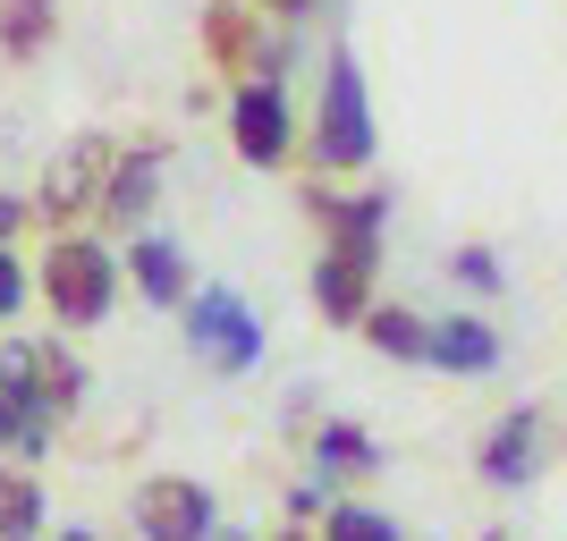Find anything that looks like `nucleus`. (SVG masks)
I'll return each mask as SVG.
<instances>
[{
  "label": "nucleus",
  "instance_id": "393cba45",
  "mask_svg": "<svg viewBox=\"0 0 567 541\" xmlns=\"http://www.w3.org/2000/svg\"><path fill=\"white\" fill-rule=\"evenodd\" d=\"M271 541H313V533H306V524H280V533H271Z\"/></svg>",
  "mask_w": 567,
  "mask_h": 541
},
{
  "label": "nucleus",
  "instance_id": "39448f33",
  "mask_svg": "<svg viewBox=\"0 0 567 541\" xmlns=\"http://www.w3.org/2000/svg\"><path fill=\"white\" fill-rule=\"evenodd\" d=\"M229 144H237V162H255V169H280L288 153H297V111H288L280 69L246 76L229 94Z\"/></svg>",
  "mask_w": 567,
  "mask_h": 541
},
{
  "label": "nucleus",
  "instance_id": "dca6fc26",
  "mask_svg": "<svg viewBox=\"0 0 567 541\" xmlns=\"http://www.w3.org/2000/svg\"><path fill=\"white\" fill-rule=\"evenodd\" d=\"M0 541H43V482L0 457Z\"/></svg>",
  "mask_w": 567,
  "mask_h": 541
},
{
  "label": "nucleus",
  "instance_id": "5701e85b",
  "mask_svg": "<svg viewBox=\"0 0 567 541\" xmlns=\"http://www.w3.org/2000/svg\"><path fill=\"white\" fill-rule=\"evenodd\" d=\"M25 220H34V212H25L18 195H0V246H9V237H18V229H25Z\"/></svg>",
  "mask_w": 567,
  "mask_h": 541
},
{
  "label": "nucleus",
  "instance_id": "2eb2a0df",
  "mask_svg": "<svg viewBox=\"0 0 567 541\" xmlns=\"http://www.w3.org/2000/svg\"><path fill=\"white\" fill-rule=\"evenodd\" d=\"M364 347L373 355H390V364H424V339H432V322L424 313H406V305H364Z\"/></svg>",
  "mask_w": 567,
  "mask_h": 541
},
{
  "label": "nucleus",
  "instance_id": "4be33fe9",
  "mask_svg": "<svg viewBox=\"0 0 567 541\" xmlns=\"http://www.w3.org/2000/svg\"><path fill=\"white\" fill-rule=\"evenodd\" d=\"M322 508H331V482H322V474L288 491V517H297V524H313V517H322Z\"/></svg>",
  "mask_w": 567,
  "mask_h": 541
},
{
  "label": "nucleus",
  "instance_id": "1a4fd4ad",
  "mask_svg": "<svg viewBox=\"0 0 567 541\" xmlns=\"http://www.w3.org/2000/svg\"><path fill=\"white\" fill-rule=\"evenodd\" d=\"M373 271H381V254L373 246H322V262H313V313L322 322H339V330H355L364 322V305H373Z\"/></svg>",
  "mask_w": 567,
  "mask_h": 541
},
{
  "label": "nucleus",
  "instance_id": "a878e982",
  "mask_svg": "<svg viewBox=\"0 0 567 541\" xmlns=\"http://www.w3.org/2000/svg\"><path fill=\"white\" fill-rule=\"evenodd\" d=\"M60 541H94V533H85V524H69V533H60Z\"/></svg>",
  "mask_w": 567,
  "mask_h": 541
},
{
  "label": "nucleus",
  "instance_id": "4468645a",
  "mask_svg": "<svg viewBox=\"0 0 567 541\" xmlns=\"http://www.w3.org/2000/svg\"><path fill=\"white\" fill-rule=\"evenodd\" d=\"M313 474L322 482H364V474H381V440L355 424H313Z\"/></svg>",
  "mask_w": 567,
  "mask_h": 541
},
{
  "label": "nucleus",
  "instance_id": "20e7f679",
  "mask_svg": "<svg viewBox=\"0 0 567 541\" xmlns=\"http://www.w3.org/2000/svg\"><path fill=\"white\" fill-rule=\"evenodd\" d=\"M178 322H187L195 364H213L220 381H246L262 364V313L237 288H195L187 305H178Z\"/></svg>",
  "mask_w": 567,
  "mask_h": 541
},
{
  "label": "nucleus",
  "instance_id": "b1692460",
  "mask_svg": "<svg viewBox=\"0 0 567 541\" xmlns=\"http://www.w3.org/2000/svg\"><path fill=\"white\" fill-rule=\"evenodd\" d=\"M213 541H262V533H237V524H213Z\"/></svg>",
  "mask_w": 567,
  "mask_h": 541
},
{
  "label": "nucleus",
  "instance_id": "6ab92c4d",
  "mask_svg": "<svg viewBox=\"0 0 567 541\" xmlns=\"http://www.w3.org/2000/svg\"><path fill=\"white\" fill-rule=\"evenodd\" d=\"M51 440H60L51 424H34V415H25L18 398H0V457H18V466H34V457H51Z\"/></svg>",
  "mask_w": 567,
  "mask_h": 541
},
{
  "label": "nucleus",
  "instance_id": "aec40b11",
  "mask_svg": "<svg viewBox=\"0 0 567 541\" xmlns=\"http://www.w3.org/2000/svg\"><path fill=\"white\" fill-rule=\"evenodd\" d=\"M450 271H457V280H466V288H483V296H492V288L508 280V271H499V254H492V246H457V254H450Z\"/></svg>",
  "mask_w": 567,
  "mask_h": 541
},
{
  "label": "nucleus",
  "instance_id": "f3484780",
  "mask_svg": "<svg viewBox=\"0 0 567 541\" xmlns=\"http://www.w3.org/2000/svg\"><path fill=\"white\" fill-rule=\"evenodd\" d=\"M51 34H60V0H0V51L9 60H43Z\"/></svg>",
  "mask_w": 567,
  "mask_h": 541
},
{
  "label": "nucleus",
  "instance_id": "f8f14e48",
  "mask_svg": "<svg viewBox=\"0 0 567 541\" xmlns=\"http://www.w3.org/2000/svg\"><path fill=\"white\" fill-rule=\"evenodd\" d=\"M204 60L213 69H237V76H262L271 60H262V25L246 0H213L204 9Z\"/></svg>",
  "mask_w": 567,
  "mask_h": 541
},
{
  "label": "nucleus",
  "instance_id": "0eeeda50",
  "mask_svg": "<svg viewBox=\"0 0 567 541\" xmlns=\"http://www.w3.org/2000/svg\"><path fill=\"white\" fill-rule=\"evenodd\" d=\"M102 169H111V136H76L69 153H60V162L43 169V187H34V204H25V212H34V220H51V237H60L76 212H94Z\"/></svg>",
  "mask_w": 567,
  "mask_h": 541
},
{
  "label": "nucleus",
  "instance_id": "9d476101",
  "mask_svg": "<svg viewBox=\"0 0 567 541\" xmlns=\"http://www.w3.org/2000/svg\"><path fill=\"white\" fill-rule=\"evenodd\" d=\"M543 448H550L543 406H508L492 424V440H483V482H492V491H525V482L543 474Z\"/></svg>",
  "mask_w": 567,
  "mask_h": 541
},
{
  "label": "nucleus",
  "instance_id": "423d86ee",
  "mask_svg": "<svg viewBox=\"0 0 567 541\" xmlns=\"http://www.w3.org/2000/svg\"><path fill=\"white\" fill-rule=\"evenodd\" d=\"M127 517H136V541H213L220 499L195 474H144L127 491Z\"/></svg>",
  "mask_w": 567,
  "mask_h": 541
},
{
  "label": "nucleus",
  "instance_id": "9b49d317",
  "mask_svg": "<svg viewBox=\"0 0 567 541\" xmlns=\"http://www.w3.org/2000/svg\"><path fill=\"white\" fill-rule=\"evenodd\" d=\"M127 280H136L144 305H162V313H178L195 296V271H187V254H178V237H136V246H127Z\"/></svg>",
  "mask_w": 567,
  "mask_h": 541
},
{
  "label": "nucleus",
  "instance_id": "bb28decb",
  "mask_svg": "<svg viewBox=\"0 0 567 541\" xmlns=\"http://www.w3.org/2000/svg\"><path fill=\"white\" fill-rule=\"evenodd\" d=\"M271 9H306V0H271Z\"/></svg>",
  "mask_w": 567,
  "mask_h": 541
},
{
  "label": "nucleus",
  "instance_id": "f257e3e1",
  "mask_svg": "<svg viewBox=\"0 0 567 541\" xmlns=\"http://www.w3.org/2000/svg\"><path fill=\"white\" fill-rule=\"evenodd\" d=\"M34 296L51 305V330H94L111 322V296H118V254L85 229H60L34 262Z\"/></svg>",
  "mask_w": 567,
  "mask_h": 541
},
{
  "label": "nucleus",
  "instance_id": "7ed1b4c3",
  "mask_svg": "<svg viewBox=\"0 0 567 541\" xmlns=\"http://www.w3.org/2000/svg\"><path fill=\"white\" fill-rule=\"evenodd\" d=\"M313 162L331 169V178H348V169L373 162V94H364V69H355V51H331V69H322Z\"/></svg>",
  "mask_w": 567,
  "mask_h": 541
},
{
  "label": "nucleus",
  "instance_id": "6e6552de",
  "mask_svg": "<svg viewBox=\"0 0 567 541\" xmlns=\"http://www.w3.org/2000/svg\"><path fill=\"white\" fill-rule=\"evenodd\" d=\"M162 169H169V144H127V153H111V169H102V195L94 212L111 220V229H127V220H144L153 204H162Z\"/></svg>",
  "mask_w": 567,
  "mask_h": 541
},
{
  "label": "nucleus",
  "instance_id": "412c9836",
  "mask_svg": "<svg viewBox=\"0 0 567 541\" xmlns=\"http://www.w3.org/2000/svg\"><path fill=\"white\" fill-rule=\"evenodd\" d=\"M34 296V262H18V246H0V322Z\"/></svg>",
  "mask_w": 567,
  "mask_h": 541
},
{
  "label": "nucleus",
  "instance_id": "cd10ccee",
  "mask_svg": "<svg viewBox=\"0 0 567 541\" xmlns=\"http://www.w3.org/2000/svg\"><path fill=\"white\" fill-rule=\"evenodd\" d=\"M483 541H508V533H483Z\"/></svg>",
  "mask_w": 567,
  "mask_h": 541
},
{
  "label": "nucleus",
  "instance_id": "a211bd4d",
  "mask_svg": "<svg viewBox=\"0 0 567 541\" xmlns=\"http://www.w3.org/2000/svg\"><path fill=\"white\" fill-rule=\"evenodd\" d=\"M313 541H406V533H399V517H381L364 499H331L322 524H313Z\"/></svg>",
  "mask_w": 567,
  "mask_h": 541
},
{
  "label": "nucleus",
  "instance_id": "ddd939ff",
  "mask_svg": "<svg viewBox=\"0 0 567 541\" xmlns=\"http://www.w3.org/2000/svg\"><path fill=\"white\" fill-rule=\"evenodd\" d=\"M499 330L492 322H432V339H424V364H441V373H457V381H483V373H499Z\"/></svg>",
  "mask_w": 567,
  "mask_h": 541
},
{
  "label": "nucleus",
  "instance_id": "f03ea898",
  "mask_svg": "<svg viewBox=\"0 0 567 541\" xmlns=\"http://www.w3.org/2000/svg\"><path fill=\"white\" fill-rule=\"evenodd\" d=\"M85 389H94V381H85V364L69 355V339H9V347H0V398H18L34 424L60 431L76 406H85Z\"/></svg>",
  "mask_w": 567,
  "mask_h": 541
}]
</instances>
